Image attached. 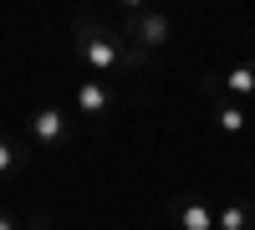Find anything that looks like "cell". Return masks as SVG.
<instances>
[{
    "instance_id": "6da1fadb",
    "label": "cell",
    "mask_w": 255,
    "mask_h": 230,
    "mask_svg": "<svg viewBox=\"0 0 255 230\" xmlns=\"http://www.w3.org/2000/svg\"><path fill=\"white\" fill-rule=\"evenodd\" d=\"M72 56L87 67L92 77L113 82V77H133V72H148L153 56L138 51L133 41H123V31H113L102 15L92 10H77L72 15Z\"/></svg>"
},
{
    "instance_id": "7a4b0ae2",
    "label": "cell",
    "mask_w": 255,
    "mask_h": 230,
    "mask_svg": "<svg viewBox=\"0 0 255 230\" xmlns=\"http://www.w3.org/2000/svg\"><path fill=\"white\" fill-rule=\"evenodd\" d=\"M123 41H133L138 51L153 56V51H163L168 41H174V15L143 5V0H128L123 5Z\"/></svg>"
},
{
    "instance_id": "3957f363",
    "label": "cell",
    "mask_w": 255,
    "mask_h": 230,
    "mask_svg": "<svg viewBox=\"0 0 255 230\" xmlns=\"http://www.w3.org/2000/svg\"><path fill=\"white\" fill-rule=\"evenodd\" d=\"M72 102H77V113L87 118V123H108V118H118V108H123V97L113 92V82H77V92H72Z\"/></svg>"
},
{
    "instance_id": "277c9868",
    "label": "cell",
    "mask_w": 255,
    "mask_h": 230,
    "mask_svg": "<svg viewBox=\"0 0 255 230\" xmlns=\"http://www.w3.org/2000/svg\"><path fill=\"white\" fill-rule=\"evenodd\" d=\"M26 133L36 138V143H46V149H61V143L72 138V118L56 108V102H41V108L31 113V123H26Z\"/></svg>"
},
{
    "instance_id": "5b68a950",
    "label": "cell",
    "mask_w": 255,
    "mask_h": 230,
    "mask_svg": "<svg viewBox=\"0 0 255 230\" xmlns=\"http://www.w3.org/2000/svg\"><path fill=\"white\" fill-rule=\"evenodd\" d=\"M168 220H174L179 230H215V210H209L199 195H174V205H168Z\"/></svg>"
},
{
    "instance_id": "8992f818",
    "label": "cell",
    "mask_w": 255,
    "mask_h": 230,
    "mask_svg": "<svg viewBox=\"0 0 255 230\" xmlns=\"http://www.w3.org/2000/svg\"><path fill=\"white\" fill-rule=\"evenodd\" d=\"M215 230H255V205L250 200H230L215 210Z\"/></svg>"
},
{
    "instance_id": "52a82bcc",
    "label": "cell",
    "mask_w": 255,
    "mask_h": 230,
    "mask_svg": "<svg viewBox=\"0 0 255 230\" xmlns=\"http://www.w3.org/2000/svg\"><path fill=\"white\" fill-rule=\"evenodd\" d=\"M245 123H250V118H245V108H240L235 97H215V128H220V133L240 138V133H245Z\"/></svg>"
},
{
    "instance_id": "ba28073f",
    "label": "cell",
    "mask_w": 255,
    "mask_h": 230,
    "mask_svg": "<svg viewBox=\"0 0 255 230\" xmlns=\"http://www.w3.org/2000/svg\"><path fill=\"white\" fill-rule=\"evenodd\" d=\"M220 87H225V97H235V102L255 97V67H250V61H240V67H230V72L220 77Z\"/></svg>"
},
{
    "instance_id": "9c48e42d",
    "label": "cell",
    "mask_w": 255,
    "mask_h": 230,
    "mask_svg": "<svg viewBox=\"0 0 255 230\" xmlns=\"http://www.w3.org/2000/svg\"><path fill=\"white\" fill-rule=\"evenodd\" d=\"M26 169H31V154L20 149L10 133H0V179L5 174H26Z\"/></svg>"
},
{
    "instance_id": "30bf717a",
    "label": "cell",
    "mask_w": 255,
    "mask_h": 230,
    "mask_svg": "<svg viewBox=\"0 0 255 230\" xmlns=\"http://www.w3.org/2000/svg\"><path fill=\"white\" fill-rule=\"evenodd\" d=\"M31 230H51V215L46 210H31Z\"/></svg>"
},
{
    "instance_id": "8fae6325",
    "label": "cell",
    "mask_w": 255,
    "mask_h": 230,
    "mask_svg": "<svg viewBox=\"0 0 255 230\" xmlns=\"http://www.w3.org/2000/svg\"><path fill=\"white\" fill-rule=\"evenodd\" d=\"M0 230H20V220H15V215L5 210V205H0Z\"/></svg>"
}]
</instances>
